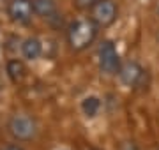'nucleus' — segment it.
<instances>
[{
    "instance_id": "9d476101",
    "label": "nucleus",
    "mask_w": 159,
    "mask_h": 150,
    "mask_svg": "<svg viewBox=\"0 0 159 150\" xmlns=\"http://www.w3.org/2000/svg\"><path fill=\"white\" fill-rule=\"evenodd\" d=\"M7 74H9V78L14 83H20L27 76V69H25L23 62H20V60H11V62L7 64Z\"/></svg>"
},
{
    "instance_id": "39448f33",
    "label": "nucleus",
    "mask_w": 159,
    "mask_h": 150,
    "mask_svg": "<svg viewBox=\"0 0 159 150\" xmlns=\"http://www.w3.org/2000/svg\"><path fill=\"white\" fill-rule=\"evenodd\" d=\"M119 78L120 81L124 83L125 87H143V83H145V78H147V73L143 69L142 65L134 60H127V62L120 64L119 67Z\"/></svg>"
},
{
    "instance_id": "ddd939ff",
    "label": "nucleus",
    "mask_w": 159,
    "mask_h": 150,
    "mask_svg": "<svg viewBox=\"0 0 159 150\" xmlns=\"http://www.w3.org/2000/svg\"><path fill=\"white\" fill-rule=\"evenodd\" d=\"M4 150H23V148L21 147H18V145H7Z\"/></svg>"
},
{
    "instance_id": "f8f14e48",
    "label": "nucleus",
    "mask_w": 159,
    "mask_h": 150,
    "mask_svg": "<svg viewBox=\"0 0 159 150\" xmlns=\"http://www.w3.org/2000/svg\"><path fill=\"white\" fill-rule=\"evenodd\" d=\"M76 2V6H80V7H90L96 0H74Z\"/></svg>"
},
{
    "instance_id": "20e7f679",
    "label": "nucleus",
    "mask_w": 159,
    "mask_h": 150,
    "mask_svg": "<svg viewBox=\"0 0 159 150\" xmlns=\"http://www.w3.org/2000/svg\"><path fill=\"white\" fill-rule=\"evenodd\" d=\"M9 133L12 134V138L18 141H29L35 136L37 133V124L32 117L29 115H14L9 120Z\"/></svg>"
},
{
    "instance_id": "1a4fd4ad",
    "label": "nucleus",
    "mask_w": 159,
    "mask_h": 150,
    "mask_svg": "<svg viewBox=\"0 0 159 150\" xmlns=\"http://www.w3.org/2000/svg\"><path fill=\"white\" fill-rule=\"evenodd\" d=\"M99 110H101V99L96 97V95H89L81 101V111L89 118H94L99 113Z\"/></svg>"
},
{
    "instance_id": "f03ea898",
    "label": "nucleus",
    "mask_w": 159,
    "mask_h": 150,
    "mask_svg": "<svg viewBox=\"0 0 159 150\" xmlns=\"http://www.w3.org/2000/svg\"><path fill=\"white\" fill-rule=\"evenodd\" d=\"M90 20L97 25V29H106L115 23L119 16V9L113 0H96L90 7Z\"/></svg>"
},
{
    "instance_id": "f257e3e1",
    "label": "nucleus",
    "mask_w": 159,
    "mask_h": 150,
    "mask_svg": "<svg viewBox=\"0 0 159 150\" xmlns=\"http://www.w3.org/2000/svg\"><path fill=\"white\" fill-rule=\"evenodd\" d=\"M97 37V25L89 20H76L67 29V44L74 51H83Z\"/></svg>"
},
{
    "instance_id": "423d86ee",
    "label": "nucleus",
    "mask_w": 159,
    "mask_h": 150,
    "mask_svg": "<svg viewBox=\"0 0 159 150\" xmlns=\"http://www.w3.org/2000/svg\"><path fill=\"white\" fill-rule=\"evenodd\" d=\"M32 14H34L32 0H9V4H7V16L11 18V21L25 25L32 20Z\"/></svg>"
},
{
    "instance_id": "0eeeda50",
    "label": "nucleus",
    "mask_w": 159,
    "mask_h": 150,
    "mask_svg": "<svg viewBox=\"0 0 159 150\" xmlns=\"http://www.w3.org/2000/svg\"><path fill=\"white\" fill-rule=\"evenodd\" d=\"M32 6H34V14H37L43 20H48V21L58 20L55 0H32Z\"/></svg>"
},
{
    "instance_id": "7ed1b4c3",
    "label": "nucleus",
    "mask_w": 159,
    "mask_h": 150,
    "mask_svg": "<svg viewBox=\"0 0 159 150\" xmlns=\"http://www.w3.org/2000/svg\"><path fill=\"white\" fill-rule=\"evenodd\" d=\"M97 64L102 74L106 76H115L119 73L120 67V58L117 53V48L111 41H102L97 50Z\"/></svg>"
},
{
    "instance_id": "4468645a",
    "label": "nucleus",
    "mask_w": 159,
    "mask_h": 150,
    "mask_svg": "<svg viewBox=\"0 0 159 150\" xmlns=\"http://www.w3.org/2000/svg\"><path fill=\"white\" fill-rule=\"evenodd\" d=\"M90 150H99V148H90Z\"/></svg>"
},
{
    "instance_id": "9b49d317",
    "label": "nucleus",
    "mask_w": 159,
    "mask_h": 150,
    "mask_svg": "<svg viewBox=\"0 0 159 150\" xmlns=\"http://www.w3.org/2000/svg\"><path fill=\"white\" fill-rule=\"evenodd\" d=\"M119 150H140L134 141H122L119 145Z\"/></svg>"
},
{
    "instance_id": "6e6552de",
    "label": "nucleus",
    "mask_w": 159,
    "mask_h": 150,
    "mask_svg": "<svg viewBox=\"0 0 159 150\" xmlns=\"http://www.w3.org/2000/svg\"><path fill=\"white\" fill-rule=\"evenodd\" d=\"M21 53L27 60H35V58H39L41 53H43V44H41V41L37 39V37H29V39H25L23 44H21Z\"/></svg>"
}]
</instances>
